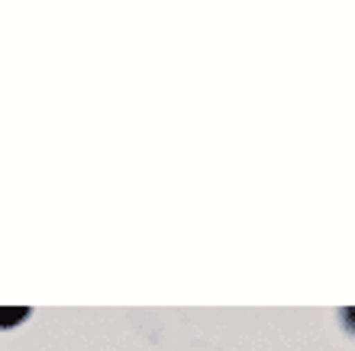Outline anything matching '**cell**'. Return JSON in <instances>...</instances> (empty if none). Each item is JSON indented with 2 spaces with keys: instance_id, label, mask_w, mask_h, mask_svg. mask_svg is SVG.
<instances>
[{
  "instance_id": "obj_1",
  "label": "cell",
  "mask_w": 355,
  "mask_h": 351,
  "mask_svg": "<svg viewBox=\"0 0 355 351\" xmlns=\"http://www.w3.org/2000/svg\"><path fill=\"white\" fill-rule=\"evenodd\" d=\"M29 306H0V329H13V325L26 323Z\"/></svg>"
},
{
  "instance_id": "obj_2",
  "label": "cell",
  "mask_w": 355,
  "mask_h": 351,
  "mask_svg": "<svg viewBox=\"0 0 355 351\" xmlns=\"http://www.w3.org/2000/svg\"><path fill=\"white\" fill-rule=\"evenodd\" d=\"M339 319H343V325L349 329V335H355V306H349V309H339Z\"/></svg>"
}]
</instances>
